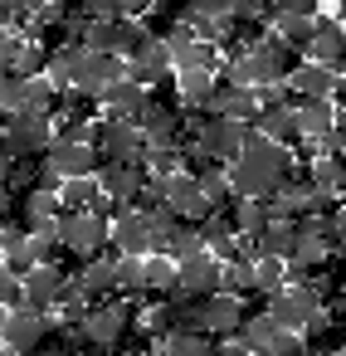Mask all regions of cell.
I'll use <instances>...</instances> for the list:
<instances>
[{
	"mask_svg": "<svg viewBox=\"0 0 346 356\" xmlns=\"http://www.w3.org/2000/svg\"><path fill=\"white\" fill-rule=\"evenodd\" d=\"M249 312H244V302H234V298H200L195 302V332L205 337V341H215V337H234L239 332V322H244Z\"/></svg>",
	"mask_w": 346,
	"mask_h": 356,
	"instance_id": "7",
	"label": "cell"
},
{
	"mask_svg": "<svg viewBox=\"0 0 346 356\" xmlns=\"http://www.w3.org/2000/svg\"><path fill=\"white\" fill-rule=\"evenodd\" d=\"M54 239H59L64 254L93 259L98 249H108V220H98V215H59L54 220Z\"/></svg>",
	"mask_w": 346,
	"mask_h": 356,
	"instance_id": "2",
	"label": "cell"
},
{
	"mask_svg": "<svg viewBox=\"0 0 346 356\" xmlns=\"http://www.w3.org/2000/svg\"><path fill=\"white\" fill-rule=\"evenodd\" d=\"M142 293L147 298H176V264L171 259H161V254H147L142 259Z\"/></svg>",
	"mask_w": 346,
	"mask_h": 356,
	"instance_id": "17",
	"label": "cell"
},
{
	"mask_svg": "<svg viewBox=\"0 0 346 356\" xmlns=\"http://www.w3.org/2000/svg\"><path fill=\"white\" fill-rule=\"evenodd\" d=\"M171 74V59H166V44H142L132 59H127V83H137V88H151L156 79H166Z\"/></svg>",
	"mask_w": 346,
	"mask_h": 356,
	"instance_id": "15",
	"label": "cell"
},
{
	"mask_svg": "<svg viewBox=\"0 0 346 356\" xmlns=\"http://www.w3.org/2000/svg\"><path fill=\"white\" fill-rule=\"evenodd\" d=\"M220 283H224V268L210 259V254H190L176 264V293L181 298H220Z\"/></svg>",
	"mask_w": 346,
	"mask_h": 356,
	"instance_id": "3",
	"label": "cell"
},
{
	"mask_svg": "<svg viewBox=\"0 0 346 356\" xmlns=\"http://www.w3.org/2000/svg\"><path fill=\"white\" fill-rule=\"evenodd\" d=\"M302 54H312L307 64L341 74V54H346V30H341V20L317 10V20H312V40H307V49H302Z\"/></svg>",
	"mask_w": 346,
	"mask_h": 356,
	"instance_id": "5",
	"label": "cell"
},
{
	"mask_svg": "<svg viewBox=\"0 0 346 356\" xmlns=\"http://www.w3.org/2000/svg\"><path fill=\"white\" fill-rule=\"evenodd\" d=\"M156 351H161V356H210L215 341H205V337H195V332H171V337H161Z\"/></svg>",
	"mask_w": 346,
	"mask_h": 356,
	"instance_id": "21",
	"label": "cell"
},
{
	"mask_svg": "<svg viewBox=\"0 0 346 356\" xmlns=\"http://www.w3.org/2000/svg\"><path fill=\"white\" fill-rule=\"evenodd\" d=\"M54 317H40V312H6V337H0V346H6L10 356H35L49 337Z\"/></svg>",
	"mask_w": 346,
	"mask_h": 356,
	"instance_id": "4",
	"label": "cell"
},
{
	"mask_svg": "<svg viewBox=\"0 0 346 356\" xmlns=\"http://www.w3.org/2000/svg\"><path fill=\"white\" fill-rule=\"evenodd\" d=\"M44 161L59 171V181H88V176H98V166H103L88 142H54V147L44 152Z\"/></svg>",
	"mask_w": 346,
	"mask_h": 356,
	"instance_id": "11",
	"label": "cell"
},
{
	"mask_svg": "<svg viewBox=\"0 0 346 356\" xmlns=\"http://www.w3.org/2000/svg\"><path fill=\"white\" fill-rule=\"evenodd\" d=\"M64 288H69V278H64L59 268H30V273L20 278V312H40V317H49Z\"/></svg>",
	"mask_w": 346,
	"mask_h": 356,
	"instance_id": "9",
	"label": "cell"
},
{
	"mask_svg": "<svg viewBox=\"0 0 346 356\" xmlns=\"http://www.w3.org/2000/svg\"><path fill=\"white\" fill-rule=\"evenodd\" d=\"M293 127H297V142H302V137L317 142V137H327L331 127H341V118H336V108H331L327 98H307V103H293Z\"/></svg>",
	"mask_w": 346,
	"mask_h": 356,
	"instance_id": "14",
	"label": "cell"
},
{
	"mask_svg": "<svg viewBox=\"0 0 346 356\" xmlns=\"http://www.w3.org/2000/svg\"><path fill=\"white\" fill-rule=\"evenodd\" d=\"M108 244L122 254V259H147L151 254V220L147 215H117L113 225H108Z\"/></svg>",
	"mask_w": 346,
	"mask_h": 356,
	"instance_id": "12",
	"label": "cell"
},
{
	"mask_svg": "<svg viewBox=\"0 0 346 356\" xmlns=\"http://www.w3.org/2000/svg\"><path fill=\"white\" fill-rule=\"evenodd\" d=\"M288 93L297 98V103H307V98H336V88H341V74H331V69H317V64H297L288 79Z\"/></svg>",
	"mask_w": 346,
	"mask_h": 356,
	"instance_id": "13",
	"label": "cell"
},
{
	"mask_svg": "<svg viewBox=\"0 0 346 356\" xmlns=\"http://www.w3.org/2000/svg\"><path fill=\"white\" fill-rule=\"evenodd\" d=\"M127 79V64L122 59H113V54H83V69H79V79H74V93H83L88 103H103V93L113 88V83H122Z\"/></svg>",
	"mask_w": 346,
	"mask_h": 356,
	"instance_id": "6",
	"label": "cell"
},
{
	"mask_svg": "<svg viewBox=\"0 0 346 356\" xmlns=\"http://www.w3.org/2000/svg\"><path fill=\"white\" fill-rule=\"evenodd\" d=\"M0 356H10V351H6V346H0Z\"/></svg>",
	"mask_w": 346,
	"mask_h": 356,
	"instance_id": "25",
	"label": "cell"
},
{
	"mask_svg": "<svg viewBox=\"0 0 346 356\" xmlns=\"http://www.w3.org/2000/svg\"><path fill=\"white\" fill-rule=\"evenodd\" d=\"M249 132H254V127H234V122L205 118V127L195 132V147H200L210 161L229 166V161H239V152H244V137H249Z\"/></svg>",
	"mask_w": 346,
	"mask_h": 356,
	"instance_id": "8",
	"label": "cell"
},
{
	"mask_svg": "<svg viewBox=\"0 0 346 356\" xmlns=\"http://www.w3.org/2000/svg\"><path fill=\"white\" fill-rule=\"evenodd\" d=\"M0 337H6V307H0Z\"/></svg>",
	"mask_w": 346,
	"mask_h": 356,
	"instance_id": "24",
	"label": "cell"
},
{
	"mask_svg": "<svg viewBox=\"0 0 346 356\" xmlns=\"http://www.w3.org/2000/svg\"><path fill=\"white\" fill-rule=\"evenodd\" d=\"M0 307H6V312H15V307H20V283H15L6 268H0Z\"/></svg>",
	"mask_w": 346,
	"mask_h": 356,
	"instance_id": "22",
	"label": "cell"
},
{
	"mask_svg": "<svg viewBox=\"0 0 346 356\" xmlns=\"http://www.w3.org/2000/svg\"><path fill=\"white\" fill-rule=\"evenodd\" d=\"M142 103H147V88H137V83H127V79L103 93V108H108L113 122H132V118L142 113Z\"/></svg>",
	"mask_w": 346,
	"mask_h": 356,
	"instance_id": "18",
	"label": "cell"
},
{
	"mask_svg": "<svg viewBox=\"0 0 346 356\" xmlns=\"http://www.w3.org/2000/svg\"><path fill=\"white\" fill-rule=\"evenodd\" d=\"M54 200H59V215H88L98 205V186H93V176L88 181H64Z\"/></svg>",
	"mask_w": 346,
	"mask_h": 356,
	"instance_id": "19",
	"label": "cell"
},
{
	"mask_svg": "<svg viewBox=\"0 0 346 356\" xmlns=\"http://www.w3.org/2000/svg\"><path fill=\"white\" fill-rule=\"evenodd\" d=\"M10 205V191H6V181H0V210H6Z\"/></svg>",
	"mask_w": 346,
	"mask_h": 356,
	"instance_id": "23",
	"label": "cell"
},
{
	"mask_svg": "<svg viewBox=\"0 0 346 356\" xmlns=\"http://www.w3.org/2000/svg\"><path fill=\"white\" fill-rule=\"evenodd\" d=\"M205 113H210V118H220V122H234V127H254V118H258V98H254L249 88L215 83V93H210Z\"/></svg>",
	"mask_w": 346,
	"mask_h": 356,
	"instance_id": "10",
	"label": "cell"
},
{
	"mask_svg": "<svg viewBox=\"0 0 346 356\" xmlns=\"http://www.w3.org/2000/svg\"><path fill=\"white\" fill-rule=\"evenodd\" d=\"M293 244H297V234H293V225L288 220H268L258 234H254V259H288L293 254Z\"/></svg>",
	"mask_w": 346,
	"mask_h": 356,
	"instance_id": "16",
	"label": "cell"
},
{
	"mask_svg": "<svg viewBox=\"0 0 346 356\" xmlns=\"http://www.w3.org/2000/svg\"><path fill=\"white\" fill-rule=\"evenodd\" d=\"M229 220H234V229H239L244 239H254V234L268 225V205H263V200H234Z\"/></svg>",
	"mask_w": 346,
	"mask_h": 356,
	"instance_id": "20",
	"label": "cell"
},
{
	"mask_svg": "<svg viewBox=\"0 0 346 356\" xmlns=\"http://www.w3.org/2000/svg\"><path fill=\"white\" fill-rule=\"evenodd\" d=\"M93 152H98V161H122V166H142V156H147V142H142V132L132 127V122H113V118H93L88 122V137H83Z\"/></svg>",
	"mask_w": 346,
	"mask_h": 356,
	"instance_id": "1",
	"label": "cell"
}]
</instances>
